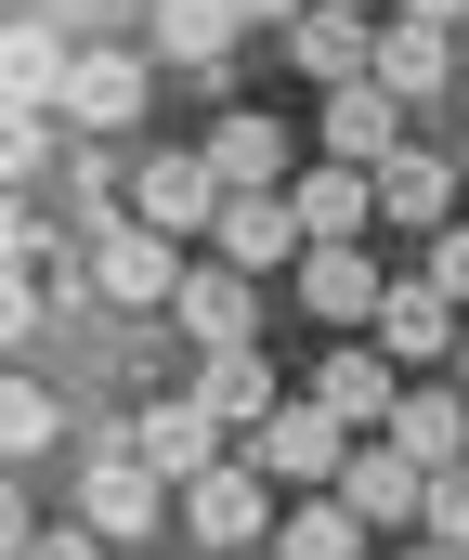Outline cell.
Segmentation results:
<instances>
[{
	"instance_id": "30",
	"label": "cell",
	"mask_w": 469,
	"mask_h": 560,
	"mask_svg": "<svg viewBox=\"0 0 469 560\" xmlns=\"http://www.w3.org/2000/svg\"><path fill=\"white\" fill-rule=\"evenodd\" d=\"M431 287L469 313V222H444V235H431Z\"/></svg>"
},
{
	"instance_id": "24",
	"label": "cell",
	"mask_w": 469,
	"mask_h": 560,
	"mask_svg": "<svg viewBox=\"0 0 469 560\" xmlns=\"http://www.w3.org/2000/svg\"><path fill=\"white\" fill-rule=\"evenodd\" d=\"M391 443H404L418 469H469V392H404Z\"/></svg>"
},
{
	"instance_id": "9",
	"label": "cell",
	"mask_w": 469,
	"mask_h": 560,
	"mask_svg": "<svg viewBox=\"0 0 469 560\" xmlns=\"http://www.w3.org/2000/svg\"><path fill=\"white\" fill-rule=\"evenodd\" d=\"M169 326H183L196 352H248V339H261V275L196 261V275H183V300H169Z\"/></svg>"
},
{
	"instance_id": "25",
	"label": "cell",
	"mask_w": 469,
	"mask_h": 560,
	"mask_svg": "<svg viewBox=\"0 0 469 560\" xmlns=\"http://www.w3.org/2000/svg\"><path fill=\"white\" fill-rule=\"evenodd\" d=\"M52 443H66L52 378H26V365H13V392H0V456H52Z\"/></svg>"
},
{
	"instance_id": "5",
	"label": "cell",
	"mask_w": 469,
	"mask_h": 560,
	"mask_svg": "<svg viewBox=\"0 0 469 560\" xmlns=\"http://www.w3.org/2000/svg\"><path fill=\"white\" fill-rule=\"evenodd\" d=\"M131 222L209 248V222H222V170H209V143H156L144 170H131Z\"/></svg>"
},
{
	"instance_id": "15",
	"label": "cell",
	"mask_w": 469,
	"mask_h": 560,
	"mask_svg": "<svg viewBox=\"0 0 469 560\" xmlns=\"http://www.w3.org/2000/svg\"><path fill=\"white\" fill-rule=\"evenodd\" d=\"M144 66H156V52L92 39V52H79V79H66V118H79V131H131V118H144Z\"/></svg>"
},
{
	"instance_id": "10",
	"label": "cell",
	"mask_w": 469,
	"mask_h": 560,
	"mask_svg": "<svg viewBox=\"0 0 469 560\" xmlns=\"http://www.w3.org/2000/svg\"><path fill=\"white\" fill-rule=\"evenodd\" d=\"M274 52H288V66H313L326 92H339V79H378V13H365V0H313Z\"/></svg>"
},
{
	"instance_id": "6",
	"label": "cell",
	"mask_w": 469,
	"mask_h": 560,
	"mask_svg": "<svg viewBox=\"0 0 469 560\" xmlns=\"http://www.w3.org/2000/svg\"><path fill=\"white\" fill-rule=\"evenodd\" d=\"M339 495H352V509H365L378 535H418V522H431V469H418V456H404L391 430H365V443H352Z\"/></svg>"
},
{
	"instance_id": "32",
	"label": "cell",
	"mask_w": 469,
	"mask_h": 560,
	"mask_svg": "<svg viewBox=\"0 0 469 560\" xmlns=\"http://www.w3.org/2000/svg\"><path fill=\"white\" fill-rule=\"evenodd\" d=\"M391 13H431V26H457V13H469V0H391Z\"/></svg>"
},
{
	"instance_id": "20",
	"label": "cell",
	"mask_w": 469,
	"mask_h": 560,
	"mask_svg": "<svg viewBox=\"0 0 469 560\" xmlns=\"http://www.w3.org/2000/svg\"><path fill=\"white\" fill-rule=\"evenodd\" d=\"M301 196V222H313V248H352L365 222H378V170H352V156H326V170H301L288 183Z\"/></svg>"
},
{
	"instance_id": "2",
	"label": "cell",
	"mask_w": 469,
	"mask_h": 560,
	"mask_svg": "<svg viewBox=\"0 0 469 560\" xmlns=\"http://www.w3.org/2000/svg\"><path fill=\"white\" fill-rule=\"evenodd\" d=\"M156 509H183V495H169V469H156L131 430L79 456V522H92L105 548H144V535H156Z\"/></svg>"
},
{
	"instance_id": "29",
	"label": "cell",
	"mask_w": 469,
	"mask_h": 560,
	"mask_svg": "<svg viewBox=\"0 0 469 560\" xmlns=\"http://www.w3.org/2000/svg\"><path fill=\"white\" fill-rule=\"evenodd\" d=\"M0 339L39 352V275H26V261H13V287H0Z\"/></svg>"
},
{
	"instance_id": "14",
	"label": "cell",
	"mask_w": 469,
	"mask_h": 560,
	"mask_svg": "<svg viewBox=\"0 0 469 560\" xmlns=\"http://www.w3.org/2000/svg\"><path fill=\"white\" fill-rule=\"evenodd\" d=\"M66 79H79V39H66L52 13H13V39H0V105H66Z\"/></svg>"
},
{
	"instance_id": "13",
	"label": "cell",
	"mask_w": 469,
	"mask_h": 560,
	"mask_svg": "<svg viewBox=\"0 0 469 560\" xmlns=\"http://www.w3.org/2000/svg\"><path fill=\"white\" fill-rule=\"evenodd\" d=\"M288 156H301V143L274 131V105H235V118L209 131V170H222V196H288Z\"/></svg>"
},
{
	"instance_id": "28",
	"label": "cell",
	"mask_w": 469,
	"mask_h": 560,
	"mask_svg": "<svg viewBox=\"0 0 469 560\" xmlns=\"http://www.w3.org/2000/svg\"><path fill=\"white\" fill-rule=\"evenodd\" d=\"M13 560H105V535H92V522H52V535L26 522V535H13Z\"/></svg>"
},
{
	"instance_id": "22",
	"label": "cell",
	"mask_w": 469,
	"mask_h": 560,
	"mask_svg": "<svg viewBox=\"0 0 469 560\" xmlns=\"http://www.w3.org/2000/svg\"><path fill=\"white\" fill-rule=\"evenodd\" d=\"M365 339H378L391 365H431V352H457V300L418 275V287H391V300H378V326H365Z\"/></svg>"
},
{
	"instance_id": "33",
	"label": "cell",
	"mask_w": 469,
	"mask_h": 560,
	"mask_svg": "<svg viewBox=\"0 0 469 560\" xmlns=\"http://www.w3.org/2000/svg\"><path fill=\"white\" fill-rule=\"evenodd\" d=\"M404 560H469V548H444V535H418V548H404Z\"/></svg>"
},
{
	"instance_id": "21",
	"label": "cell",
	"mask_w": 469,
	"mask_h": 560,
	"mask_svg": "<svg viewBox=\"0 0 469 560\" xmlns=\"http://www.w3.org/2000/svg\"><path fill=\"white\" fill-rule=\"evenodd\" d=\"M457 156H431V143H391V156H378V222H444V209H457Z\"/></svg>"
},
{
	"instance_id": "12",
	"label": "cell",
	"mask_w": 469,
	"mask_h": 560,
	"mask_svg": "<svg viewBox=\"0 0 469 560\" xmlns=\"http://www.w3.org/2000/svg\"><path fill=\"white\" fill-rule=\"evenodd\" d=\"M131 443H144L156 469H169V495H183V482H196V469H222V456H235V430L209 418V405H196V392H156L144 418H131Z\"/></svg>"
},
{
	"instance_id": "11",
	"label": "cell",
	"mask_w": 469,
	"mask_h": 560,
	"mask_svg": "<svg viewBox=\"0 0 469 560\" xmlns=\"http://www.w3.org/2000/svg\"><path fill=\"white\" fill-rule=\"evenodd\" d=\"M391 143H404V92H391V79H339V92H326L313 156H352V170H378Z\"/></svg>"
},
{
	"instance_id": "17",
	"label": "cell",
	"mask_w": 469,
	"mask_h": 560,
	"mask_svg": "<svg viewBox=\"0 0 469 560\" xmlns=\"http://www.w3.org/2000/svg\"><path fill=\"white\" fill-rule=\"evenodd\" d=\"M301 300L326 313V326H378V300H391V275H378V248L352 235V248H313V261H301Z\"/></svg>"
},
{
	"instance_id": "27",
	"label": "cell",
	"mask_w": 469,
	"mask_h": 560,
	"mask_svg": "<svg viewBox=\"0 0 469 560\" xmlns=\"http://www.w3.org/2000/svg\"><path fill=\"white\" fill-rule=\"evenodd\" d=\"M418 535H444V548H469V469H431V522Z\"/></svg>"
},
{
	"instance_id": "1",
	"label": "cell",
	"mask_w": 469,
	"mask_h": 560,
	"mask_svg": "<svg viewBox=\"0 0 469 560\" xmlns=\"http://www.w3.org/2000/svg\"><path fill=\"white\" fill-rule=\"evenodd\" d=\"M274 495H288V482H274V469H261V456L235 443L222 469H196V482H183V535H196L209 560H235V548H274Z\"/></svg>"
},
{
	"instance_id": "23",
	"label": "cell",
	"mask_w": 469,
	"mask_h": 560,
	"mask_svg": "<svg viewBox=\"0 0 469 560\" xmlns=\"http://www.w3.org/2000/svg\"><path fill=\"white\" fill-rule=\"evenodd\" d=\"M365 535H378V522H365L352 495H313V509L274 522V560H365Z\"/></svg>"
},
{
	"instance_id": "4",
	"label": "cell",
	"mask_w": 469,
	"mask_h": 560,
	"mask_svg": "<svg viewBox=\"0 0 469 560\" xmlns=\"http://www.w3.org/2000/svg\"><path fill=\"white\" fill-rule=\"evenodd\" d=\"M352 443H365V430H352V418H326V405H274V418L248 430V456H261V469H274L288 495H339Z\"/></svg>"
},
{
	"instance_id": "26",
	"label": "cell",
	"mask_w": 469,
	"mask_h": 560,
	"mask_svg": "<svg viewBox=\"0 0 469 560\" xmlns=\"http://www.w3.org/2000/svg\"><path fill=\"white\" fill-rule=\"evenodd\" d=\"M52 118H66V105H0V183H13V196L52 170Z\"/></svg>"
},
{
	"instance_id": "19",
	"label": "cell",
	"mask_w": 469,
	"mask_h": 560,
	"mask_svg": "<svg viewBox=\"0 0 469 560\" xmlns=\"http://www.w3.org/2000/svg\"><path fill=\"white\" fill-rule=\"evenodd\" d=\"M196 405H209V418H222L235 443H248V430L274 418L288 392H274V365H261V339H248V352H196Z\"/></svg>"
},
{
	"instance_id": "7",
	"label": "cell",
	"mask_w": 469,
	"mask_h": 560,
	"mask_svg": "<svg viewBox=\"0 0 469 560\" xmlns=\"http://www.w3.org/2000/svg\"><path fill=\"white\" fill-rule=\"evenodd\" d=\"M209 261H235V275L313 261V222H301V196H222V222H209Z\"/></svg>"
},
{
	"instance_id": "8",
	"label": "cell",
	"mask_w": 469,
	"mask_h": 560,
	"mask_svg": "<svg viewBox=\"0 0 469 560\" xmlns=\"http://www.w3.org/2000/svg\"><path fill=\"white\" fill-rule=\"evenodd\" d=\"M235 39H261L235 0H156V13H144V52H156V66H183V79H222Z\"/></svg>"
},
{
	"instance_id": "3",
	"label": "cell",
	"mask_w": 469,
	"mask_h": 560,
	"mask_svg": "<svg viewBox=\"0 0 469 560\" xmlns=\"http://www.w3.org/2000/svg\"><path fill=\"white\" fill-rule=\"evenodd\" d=\"M183 235H156V222H92V300H118V313H169L183 300Z\"/></svg>"
},
{
	"instance_id": "31",
	"label": "cell",
	"mask_w": 469,
	"mask_h": 560,
	"mask_svg": "<svg viewBox=\"0 0 469 560\" xmlns=\"http://www.w3.org/2000/svg\"><path fill=\"white\" fill-rule=\"evenodd\" d=\"M235 13H248V26H261V39H288V26H301L313 0H235Z\"/></svg>"
},
{
	"instance_id": "18",
	"label": "cell",
	"mask_w": 469,
	"mask_h": 560,
	"mask_svg": "<svg viewBox=\"0 0 469 560\" xmlns=\"http://www.w3.org/2000/svg\"><path fill=\"white\" fill-rule=\"evenodd\" d=\"M378 79H391L404 105H431V92L457 79V26H431V13H378Z\"/></svg>"
},
{
	"instance_id": "34",
	"label": "cell",
	"mask_w": 469,
	"mask_h": 560,
	"mask_svg": "<svg viewBox=\"0 0 469 560\" xmlns=\"http://www.w3.org/2000/svg\"><path fill=\"white\" fill-rule=\"evenodd\" d=\"M365 13H378V0H365Z\"/></svg>"
},
{
	"instance_id": "16",
	"label": "cell",
	"mask_w": 469,
	"mask_h": 560,
	"mask_svg": "<svg viewBox=\"0 0 469 560\" xmlns=\"http://www.w3.org/2000/svg\"><path fill=\"white\" fill-rule=\"evenodd\" d=\"M313 405H326V418H352V430H391V418H404V392H391V352H378V339L326 352V365H313Z\"/></svg>"
}]
</instances>
